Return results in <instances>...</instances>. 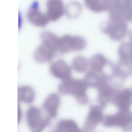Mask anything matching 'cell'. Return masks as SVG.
<instances>
[{
  "label": "cell",
  "instance_id": "cell-5",
  "mask_svg": "<svg viewBox=\"0 0 132 132\" xmlns=\"http://www.w3.org/2000/svg\"><path fill=\"white\" fill-rule=\"evenodd\" d=\"M40 109L35 106L30 107L26 113L27 124L34 132H40L43 130L48 123L50 119L44 117Z\"/></svg>",
  "mask_w": 132,
  "mask_h": 132
},
{
  "label": "cell",
  "instance_id": "cell-12",
  "mask_svg": "<svg viewBox=\"0 0 132 132\" xmlns=\"http://www.w3.org/2000/svg\"><path fill=\"white\" fill-rule=\"evenodd\" d=\"M107 77L103 73L90 70L86 74L84 80L88 87L97 89L106 82Z\"/></svg>",
  "mask_w": 132,
  "mask_h": 132
},
{
  "label": "cell",
  "instance_id": "cell-3",
  "mask_svg": "<svg viewBox=\"0 0 132 132\" xmlns=\"http://www.w3.org/2000/svg\"><path fill=\"white\" fill-rule=\"evenodd\" d=\"M86 42L82 37L65 35L59 38L58 51L64 54L72 51H79L86 47Z\"/></svg>",
  "mask_w": 132,
  "mask_h": 132
},
{
  "label": "cell",
  "instance_id": "cell-1",
  "mask_svg": "<svg viewBox=\"0 0 132 132\" xmlns=\"http://www.w3.org/2000/svg\"><path fill=\"white\" fill-rule=\"evenodd\" d=\"M88 87L84 80L71 78L62 81L59 85L58 90L61 94L73 95L78 103L84 104L88 101L86 94Z\"/></svg>",
  "mask_w": 132,
  "mask_h": 132
},
{
  "label": "cell",
  "instance_id": "cell-8",
  "mask_svg": "<svg viewBox=\"0 0 132 132\" xmlns=\"http://www.w3.org/2000/svg\"><path fill=\"white\" fill-rule=\"evenodd\" d=\"M103 118L102 106L100 105L92 106L84 124V130L88 131L94 129Z\"/></svg>",
  "mask_w": 132,
  "mask_h": 132
},
{
  "label": "cell",
  "instance_id": "cell-11",
  "mask_svg": "<svg viewBox=\"0 0 132 132\" xmlns=\"http://www.w3.org/2000/svg\"><path fill=\"white\" fill-rule=\"evenodd\" d=\"M60 102L59 96L55 93L51 94L44 100L42 107L50 119L55 118L57 116Z\"/></svg>",
  "mask_w": 132,
  "mask_h": 132
},
{
  "label": "cell",
  "instance_id": "cell-16",
  "mask_svg": "<svg viewBox=\"0 0 132 132\" xmlns=\"http://www.w3.org/2000/svg\"><path fill=\"white\" fill-rule=\"evenodd\" d=\"M55 131L60 132H77L80 131L77 124L73 120L64 119L59 121L57 123Z\"/></svg>",
  "mask_w": 132,
  "mask_h": 132
},
{
  "label": "cell",
  "instance_id": "cell-15",
  "mask_svg": "<svg viewBox=\"0 0 132 132\" xmlns=\"http://www.w3.org/2000/svg\"><path fill=\"white\" fill-rule=\"evenodd\" d=\"M35 96L33 88L28 86H19L18 89V99L19 101L30 104L34 101Z\"/></svg>",
  "mask_w": 132,
  "mask_h": 132
},
{
  "label": "cell",
  "instance_id": "cell-6",
  "mask_svg": "<svg viewBox=\"0 0 132 132\" xmlns=\"http://www.w3.org/2000/svg\"><path fill=\"white\" fill-rule=\"evenodd\" d=\"M39 3L37 1L32 3L27 14V18L29 21L34 25L43 27L50 21L46 13L39 9Z\"/></svg>",
  "mask_w": 132,
  "mask_h": 132
},
{
  "label": "cell",
  "instance_id": "cell-10",
  "mask_svg": "<svg viewBox=\"0 0 132 132\" xmlns=\"http://www.w3.org/2000/svg\"><path fill=\"white\" fill-rule=\"evenodd\" d=\"M46 13L50 21H55L59 19L65 11L62 0H47Z\"/></svg>",
  "mask_w": 132,
  "mask_h": 132
},
{
  "label": "cell",
  "instance_id": "cell-19",
  "mask_svg": "<svg viewBox=\"0 0 132 132\" xmlns=\"http://www.w3.org/2000/svg\"><path fill=\"white\" fill-rule=\"evenodd\" d=\"M72 66L76 72H82L85 71L89 66V61L82 56L78 55L73 58Z\"/></svg>",
  "mask_w": 132,
  "mask_h": 132
},
{
  "label": "cell",
  "instance_id": "cell-18",
  "mask_svg": "<svg viewBox=\"0 0 132 132\" xmlns=\"http://www.w3.org/2000/svg\"><path fill=\"white\" fill-rule=\"evenodd\" d=\"M132 99V94L128 89L122 91L118 95L117 98L118 106L122 110H127L130 104Z\"/></svg>",
  "mask_w": 132,
  "mask_h": 132
},
{
  "label": "cell",
  "instance_id": "cell-7",
  "mask_svg": "<svg viewBox=\"0 0 132 132\" xmlns=\"http://www.w3.org/2000/svg\"><path fill=\"white\" fill-rule=\"evenodd\" d=\"M126 110L118 112L113 115L106 116L104 119L103 123L107 127H124L129 124L131 120L132 116Z\"/></svg>",
  "mask_w": 132,
  "mask_h": 132
},
{
  "label": "cell",
  "instance_id": "cell-4",
  "mask_svg": "<svg viewBox=\"0 0 132 132\" xmlns=\"http://www.w3.org/2000/svg\"><path fill=\"white\" fill-rule=\"evenodd\" d=\"M100 28L102 32L116 41L120 40L124 38L128 30L126 22L124 21H104L101 24Z\"/></svg>",
  "mask_w": 132,
  "mask_h": 132
},
{
  "label": "cell",
  "instance_id": "cell-22",
  "mask_svg": "<svg viewBox=\"0 0 132 132\" xmlns=\"http://www.w3.org/2000/svg\"><path fill=\"white\" fill-rule=\"evenodd\" d=\"M130 43L131 46V50L130 56V61L131 65H132V40Z\"/></svg>",
  "mask_w": 132,
  "mask_h": 132
},
{
  "label": "cell",
  "instance_id": "cell-17",
  "mask_svg": "<svg viewBox=\"0 0 132 132\" xmlns=\"http://www.w3.org/2000/svg\"><path fill=\"white\" fill-rule=\"evenodd\" d=\"M108 61L105 56L101 54H95L89 61V66L90 70L101 72Z\"/></svg>",
  "mask_w": 132,
  "mask_h": 132
},
{
  "label": "cell",
  "instance_id": "cell-2",
  "mask_svg": "<svg viewBox=\"0 0 132 132\" xmlns=\"http://www.w3.org/2000/svg\"><path fill=\"white\" fill-rule=\"evenodd\" d=\"M109 11L111 21H131L132 0H112Z\"/></svg>",
  "mask_w": 132,
  "mask_h": 132
},
{
  "label": "cell",
  "instance_id": "cell-20",
  "mask_svg": "<svg viewBox=\"0 0 132 132\" xmlns=\"http://www.w3.org/2000/svg\"><path fill=\"white\" fill-rule=\"evenodd\" d=\"M69 4L72 8L69 5L67 7L65 10L67 15L71 18L77 17L80 10V4L77 2H72Z\"/></svg>",
  "mask_w": 132,
  "mask_h": 132
},
{
  "label": "cell",
  "instance_id": "cell-13",
  "mask_svg": "<svg viewBox=\"0 0 132 132\" xmlns=\"http://www.w3.org/2000/svg\"><path fill=\"white\" fill-rule=\"evenodd\" d=\"M55 54L48 47L41 44L35 51L34 57L36 61L42 63L50 61Z\"/></svg>",
  "mask_w": 132,
  "mask_h": 132
},
{
  "label": "cell",
  "instance_id": "cell-9",
  "mask_svg": "<svg viewBox=\"0 0 132 132\" xmlns=\"http://www.w3.org/2000/svg\"><path fill=\"white\" fill-rule=\"evenodd\" d=\"M50 71L53 76L62 81L72 78L71 68L63 60H59L53 63L50 66Z\"/></svg>",
  "mask_w": 132,
  "mask_h": 132
},
{
  "label": "cell",
  "instance_id": "cell-14",
  "mask_svg": "<svg viewBox=\"0 0 132 132\" xmlns=\"http://www.w3.org/2000/svg\"><path fill=\"white\" fill-rule=\"evenodd\" d=\"M112 0H84L85 4L90 10L95 12L109 10Z\"/></svg>",
  "mask_w": 132,
  "mask_h": 132
},
{
  "label": "cell",
  "instance_id": "cell-21",
  "mask_svg": "<svg viewBox=\"0 0 132 132\" xmlns=\"http://www.w3.org/2000/svg\"><path fill=\"white\" fill-rule=\"evenodd\" d=\"M21 116V110L19 106H18V122H19L20 121Z\"/></svg>",
  "mask_w": 132,
  "mask_h": 132
}]
</instances>
